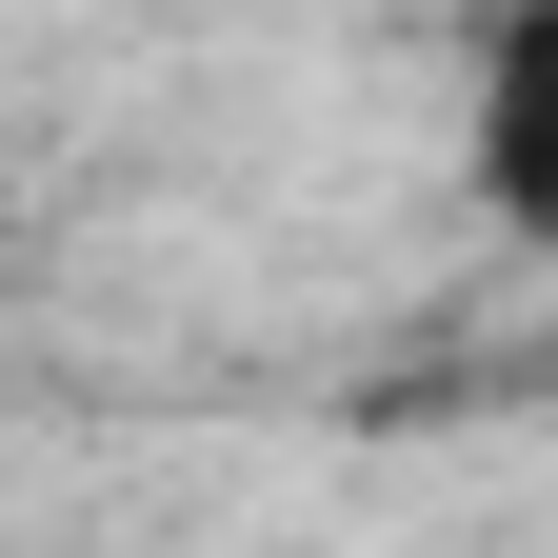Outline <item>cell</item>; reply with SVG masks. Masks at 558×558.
I'll list each match as a JSON object with an SVG mask.
<instances>
[{
  "label": "cell",
  "instance_id": "obj_1",
  "mask_svg": "<svg viewBox=\"0 0 558 558\" xmlns=\"http://www.w3.org/2000/svg\"><path fill=\"white\" fill-rule=\"evenodd\" d=\"M459 160H478V220H499V240H558V0H499V21H478Z\"/></svg>",
  "mask_w": 558,
  "mask_h": 558
}]
</instances>
